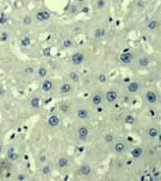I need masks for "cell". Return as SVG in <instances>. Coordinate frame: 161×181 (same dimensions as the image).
Masks as SVG:
<instances>
[{"label":"cell","instance_id":"obj_1","mask_svg":"<svg viewBox=\"0 0 161 181\" xmlns=\"http://www.w3.org/2000/svg\"><path fill=\"white\" fill-rule=\"evenodd\" d=\"M117 98H118V94H117V91L114 89L109 90L105 95V99L109 103H114L117 100Z\"/></svg>","mask_w":161,"mask_h":181},{"label":"cell","instance_id":"obj_2","mask_svg":"<svg viewBox=\"0 0 161 181\" xmlns=\"http://www.w3.org/2000/svg\"><path fill=\"white\" fill-rule=\"evenodd\" d=\"M50 17H51V14L48 12V11H39V12H37V14H36V18H37V21L38 22H45V21H48V20H50Z\"/></svg>","mask_w":161,"mask_h":181},{"label":"cell","instance_id":"obj_3","mask_svg":"<svg viewBox=\"0 0 161 181\" xmlns=\"http://www.w3.org/2000/svg\"><path fill=\"white\" fill-rule=\"evenodd\" d=\"M85 60V56L82 53H75L71 57V61L74 65H81Z\"/></svg>","mask_w":161,"mask_h":181},{"label":"cell","instance_id":"obj_4","mask_svg":"<svg viewBox=\"0 0 161 181\" xmlns=\"http://www.w3.org/2000/svg\"><path fill=\"white\" fill-rule=\"evenodd\" d=\"M140 88H141V84H140L139 81H131V82L129 83L127 90H128L129 93L134 94V93H137L140 90Z\"/></svg>","mask_w":161,"mask_h":181},{"label":"cell","instance_id":"obj_5","mask_svg":"<svg viewBox=\"0 0 161 181\" xmlns=\"http://www.w3.org/2000/svg\"><path fill=\"white\" fill-rule=\"evenodd\" d=\"M157 100H158V97H157V95L154 92L148 91L146 93V101L148 103H150V104H155L157 102Z\"/></svg>","mask_w":161,"mask_h":181},{"label":"cell","instance_id":"obj_6","mask_svg":"<svg viewBox=\"0 0 161 181\" xmlns=\"http://www.w3.org/2000/svg\"><path fill=\"white\" fill-rule=\"evenodd\" d=\"M60 122V119L57 115H51L49 118H48V124L49 126L51 127H56Z\"/></svg>","mask_w":161,"mask_h":181},{"label":"cell","instance_id":"obj_7","mask_svg":"<svg viewBox=\"0 0 161 181\" xmlns=\"http://www.w3.org/2000/svg\"><path fill=\"white\" fill-rule=\"evenodd\" d=\"M77 115H78V117L80 119L84 120V119L88 118V116H89V111L86 108H80L78 110V112H77Z\"/></svg>","mask_w":161,"mask_h":181},{"label":"cell","instance_id":"obj_8","mask_svg":"<svg viewBox=\"0 0 161 181\" xmlns=\"http://www.w3.org/2000/svg\"><path fill=\"white\" fill-rule=\"evenodd\" d=\"M52 87H53L52 81H51V80H49V79L44 80V81H43V83H42V90H43V92H45V93L50 92V91L52 90Z\"/></svg>","mask_w":161,"mask_h":181},{"label":"cell","instance_id":"obj_9","mask_svg":"<svg viewBox=\"0 0 161 181\" xmlns=\"http://www.w3.org/2000/svg\"><path fill=\"white\" fill-rule=\"evenodd\" d=\"M88 133H89L88 128L85 127V126H82V127H80L78 129V135H79V137L81 139H85V138H86L88 136Z\"/></svg>","mask_w":161,"mask_h":181},{"label":"cell","instance_id":"obj_10","mask_svg":"<svg viewBox=\"0 0 161 181\" xmlns=\"http://www.w3.org/2000/svg\"><path fill=\"white\" fill-rule=\"evenodd\" d=\"M91 171H92L91 167L89 165H87V164L82 165L81 168H80V173L82 175H84V176H88L89 174H91Z\"/></svg>","mask_w":161,"mask_h":181},{"label":"cell","instance_id":"obj_11","mask_svg":"<svg viewBox=\"0 0 161 181\" xmlns=\"http://www.w3.org/2000/svg\"><path fill=\"white\" fill-rule=\"evenodd\" d=\"M131 60H132V55L130 53H124L120 56V61L122 63L129 64V63H130Z\"/></svg>","mask_w":161,"mask_h":181},{"label":"cell","instance_id":"obj_12","mask_svg":"<svg viewBox=\"0 0 161 181\" xmlns=\"http://www.w3.org/2000/svg\"><path fill=\"white\" fill-rule=\"evenodd\" d=\"M126 150H127V146L124 144V142H117V144H115V147H114L115 153L121 154V153H124Z\"/></svg>","mask_w":161,"mask_h":181},{"label":"cell","instance_id":"obj_13","mask_svg":"<svg viewBox=\"0 0 161 181\" xmlns=\"http://www.w3.org/2000/svg\"><path fill=\"white\" fill-rule=\"evenodd\" d=\"M150 63V59L146 56H143V57H140L139 60H138V65L141 66V67H146L148 66Z\"/></svg>","mask_w":161,"mask_h":181},{"label":"cell","instance_id":"obj_14","mask_svg":"<svg viewBox=\"0 0 161 181\" xmlns=\"http://www.w3.org/2000/svg\"><path fill=\"white\" fill-rule=\"evenodd\" d=\"M142 155H143V149L140 148V147L135 148L134 150H132V152H131V156H132V158H135V159H140L142 157Z\"/></svg>","mask_w":161,"mask_h":181},{"label":"cell","instance_id":"obj_15","mask_svg":"<svg viewBox=\"0 0 161 181\" xmlns=\"http://www.w3.org/2000/svg\"><path fill=\"white\" fill-rule=\"evenodd\" d=\"M30 105H31V107L34 108V109L39 108L40 107V99H39V97H37V96L33 97L31 99V101H30Z\"/></svg>","mask_w":161,"mask_h":181},{"label":"cell","instance_id":"obj_16","mask_svg":"<svg viewBox=\"0 0 161 181\" xmlns=\"http://www.w3.org/2000/svg\"><path fill=\"white\" fill-rule=\"evenodd\" d=\"M37 74H38V77H39L40 78H44L46 75L48 74V71H47L46 67H44V66H40V67L38 68Z\"/></svg>","mask_w":161,"mask_h":181},{"label":"cell","instance_id":"obj_17","mask_svg":"<svg viewBox=\"0 0 161 181\" xmlns=\"http://www.w3.org/2000/svg\"><path fill=\"white\" fill-rule=\"evenodd\" d=\"M70 91H71V85L68 82H65V83L61 84V87H60V93H62V94H68Z\"/></svg>","mask_w":161,"mask_h":181},{"label":"cell","instance_id":"obj_18","mask_svg":"<svg viewBox=\"0 0 161 181\" xmlns=\"http://www.w3.org/2000/svg\"><path fill=\"white\" fill-rule=\"evenodd\" d=\"M94 35H95V38L96 39H102V38L106 35V31L104 30V28H97V30L95 31V33H94Z\"/></svg>","mask_w":161,"mask_h":181},{"label":"cell","instance_id":"obj_19","mask_svg":"<svg viewBox=\"0 0 161 181\" xmlns=\"http://www.w3.org/2000/svg\"><path fill=\"white\" fill-rule=\"evenodd\" d=\"M92 102H93L94 105L98 106V105H100L102 103V96H101V95H95V96H93Z\"/></svg>","mask_w":161,"mask_h":181},{"label":"cell","instance_id":"obj_20","mask_svg":"<svg viewBox=\"0 0 161 181\" xmlns=\"http://www.w3.org/2000/svg\"><path fill=\"white\" fill-rule=\"evenodd\" d=\"M158 133H159V131H158L157 128H150V129L148 130V134H149V136L152 137V138L157 137V136H158Z\"/></svg>","mask_w":161,"mask_h":181},{"label":"cell","instance_id":"obj_21","mask_svg":"<svg viewBox=\"0 0 161 181\" xmlns=\"http://www.w3.org/2000/svg\"><path fill=\"white\" fill-rule=\"evenodd\" d=\"M58 165L60 168H65L68 166V160L66 158H60L58 160Z\"/></svg>","mask_w":161,"mask_h":181},{"label":"cell","instance_id":"obj_22","mask_svg":"<svg viewBox=\"0 0 161 181\" xmlns=\"http://www.w3.org/2000/svg\"><path fill=\"white\" fill-rule=\"evenodd\" d=\"M69 78H70L71 80L75 81V82H78V81L80 80V75H79L78 72L71 71V72H69Z\"/></svg>","mask_w":161,"mask_h":181},{"label":"cell","instance_id":"obj_23","mask_svg":"<svg viewBox=\"0 0 161 181\" xmlns=\"http://www.w3.org/2000/svg\"><path fill=\"white\" fill-rule=\"evenodd\" d=\"M32 22H33V18L30 15H26L23 18V23H24L25 26H31L32 25Z\"/></svg>","mask_w":161,"mask_h":181},{"label":"cell","instance_id":"obj_24","mask_svg":"<svg viewBox=\"0 0 161 181\" xmlns=\"http://www.w3.org/2000/svg\"><path fill=\"white\" fill-rule=\"evenodd\" d=\"M157 26H158V22H156V21H151V22L148 24V30H150V31H154Z\"/></svg>","mask_w":161,"mask_h":181},{"label":"cell","instance_id":"obj_25","mask_svg":"<svg viewBox=\"0 0 161 181\" xmlns=\"http://www.w3.org/2000/svg\"><path fill=\"white\" fill-rule=\"evenodd\" d=\"M125 122L127 124H132V123L135 122V118L132 115H127L126 118H125Z\"/></svg>","mask_w":161,"mask_h":181},{"label":"cell","instance_id":"obj_26","mask_svg":"<svg viewBox=\"0 0 161 181\" xmlns=\"http://www.w3.org/2000/svg\"><path fill=\"white\" fill-rule=\"evenodd\" d=\"M113 139H114V137H113V135L110 134V133H107V134L104 135V141L107 142V144H109V142H112Z\"/></svg>","mask_w":161,"mask_h":181},{"label":"cell","instance_id":"obj_27","mask_svg":"<svg viewBox=\"0 0 161 181\" xmlns=\"http://www.w3.org/2000/svg\"><path fill=\"white\" fill-rule=\"evenodd\" d=\"M41 171H42V174L43 175H49L51 173V168L49 166H44Z\"/></svg>","mask_w":161,"mask_h":181},{"label":"cell","instance_id":"obj_28","mask_svg":"<svg viewBox=\"0 0 161 181\" xmlns=\"http://www.w3.org/2000/svg\"><path fill=\"white\" fill-rule=\"evenodd\" d=\"M18 158H20V155H18L17 153H9L8 154V159L10 161H15Z\"/></svg>","mask_w":161,"mask_h":181},{"label":"cell","instance_id":"obj_29","mask_svg":"<svg viewBox=\"0 0 161 181\" xmlns=\"http://www.w3.org/2000/svg\"><path fill=\"white\" fill-rule=\"evenodd\" d=\"M8 38H9L8 34H7L6 32H3V33H1V35H0V41L6 42V41L8 40Z\"/></svg>","mask_w":161,"mask_h":181},{"label":"cell","instance_id":"obj_30","mask_svg":"<svg viewBox=\"0 0 161 181\" xmlns=\"http://www.w3.org/2000/svg\"><path fill=\"white\" fill-rule=\"evenodd\" d=\"M98 79H99V81H100V82L104 83V82H106V81H107V77H106V75L104 74V73H101V74H99Z\"/></svg>","mask_w":161,"mask_h":181},{"label":"cell","instance_id":"obj_31","mask_svg":"<svg viewBox=\"0 0 161 181\" xmlns=\"http://www.w3.org/2000/svg\"><path fill=\"white\" fill-rule=\"evenodd\" d=\"M31 44V40H30V38H28V37H26V38H24V39L22 40V45L23 46H26V47H28Z\"/></svg>","mask_w":161,"mask_h":181},{"label":"cell","instance_id":"obj_32","mask_svg":"<svg viewBox=\"0 0 161 181\" xmlns=\"http://www.w3.org/2000/svg\"><path fill=\"white\" fill-rule=\"evenodd\" d=\"M72 46V42L70 40H64L63 41V47L64 48H70Z\"/></svg>","mask_w":161,"mask_h":181},{"label":"cell","instance_id":"obj_33","mask_svg":"<svg viewBox=\"0 0 161 181\" xmlns=\"http://www.w3.org/2000/svg\"><path fill=\"white\" fill-rule=\"evenodd\" d=\"M104 6H105V1H104V0H98L97 1V7L99 9H102V8H104Z\"/></svg>","mask_w":161,"mask_h":181},{"label":"cell","instance_id":"obj_34","mask_svg":"<svg viewBox=\"0 0 161 181\" xmlns=\"http://www.w3.org/2000/svg\"><path fill=\"white\" fill-rule=\"evenodd\" d=\"M43 53L45 56H50V48H45L43 50Z\"/></svg>","mask_w":161,"mask_h":181},{"label":"cell","instance_id":"obj_35","mask_svg":"<svg viewBox=\"0 0 161 181\" xmlns=\"http://www.w3.org/2000/svg\"><path fill=\"white\" fill-rule=\"evenodd\" d=\"M25 71H26V73H28V74H31V73L34 72L33 68H31V67H27V68L25 69Z\"/></svg>","mask_w":161,"mask_h":181},{"label":"cell","instance_id":"obj_36","mask_svg":"<svg viewBox=\"0 0 161 181\" xmlns=\"http://www.w3.org/2000/svg\"><path fill=\"white\" fill-rule=\"evenodd\" d=\"M17 180H21V181H23V180H26V176H25V175H23V174L18 175V176H17Z\"/></svg>","mask_w":161,"mask_h":181},{"label":"cell","instance_id":"obj_37","mask_svg":"<svg viewBox=\"0 0 161 181\" xmlns=\"http://www.w3.org/2000/svg\"><path fill=\"white\" fill-rule=\"evenodd\" d=\"M45 160H46V158H45V156H44V155L40 157V161H41V162H43V163L45 162Z\"/></svg>","mask_w":161,"mask_h":181},{"label":"cell","instance_id":"obj_38","mask_svg":"<svg viewBox=\"0 0 161 181\" xmlns=\"http://www.w3.org/2000/svg\"><path fill=\"white\" fill-rule=\"evenodd\" d=\"M0 95H1V96H3V95H4V90L1 87H0Z\"/></svg>","mask_w":161,"mask_h":181},{"label":"cell","instance_id":"obj_39","mask_svg":"<svg viewBox=\"0 0 161 181\" xmlns=\"http://www.w3.org/2000/svg\"><path fill=\"white\" fill-rule=\"evenodd\" d=\"M2 152V147H1V145H0V153Z\"/></svg>","mask_w":161,"mask_h":181},{"label":"cell","instance_id":"obj_40","mask_svg":"<svg viewBox=\"0 0 161 181\" xmlns=\"http://www.w3.org/2000/svg\"><path fill=\"white\" fill-rule=\"evenodd\" d=\"M79 2H84V1H86V0H78Z\"/></svg>","mask_w":161,"mask_h":181}]
</instances>
